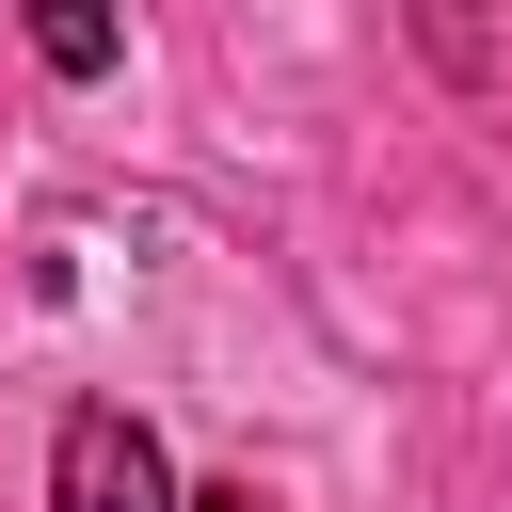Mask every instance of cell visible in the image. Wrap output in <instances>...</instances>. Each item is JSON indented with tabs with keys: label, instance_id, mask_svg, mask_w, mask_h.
Returning <instances> with one entry per match:
<instances>
[{
	"label": "cell",
	"instance_id": "obj_1",
	"mask_svg": "<svg viewBox=\"0 0 512 512\" xmlns=\"http://www.w3.org/2000/svg\"><path fill=\"white\" fill-rule=\"evenodd\" d=\"M48 512H176V464L128 400H80L64 448H48Z\"/></svg>",
	"mask_w": 512,
	"mask_h": 512
},
{
	"label": "cell",
	"instance_id": "obj_2",
	"mask_svg": "<svg viewBox=\"0 0 512 512\" xmlns=\"http://www.w3.org/2000/svg\"><path fill=\"white\" fill-rule=\"evenodd\" d=\"M32 64H64V80H96V64H112V16H80V0H64V16H32Z\"/></svg>",
	"mask_w": 512,
	"mask_h": 512
},
{
	"label": "cell",
	"instance_id": "obj_3",
	"mask_svg": "<svg viewBox=\"0 0 512 512\" xmlns=\"http://www.w3.org/2000/svg\"><path fill=\"white\" fill-rule=\"evenodd\" d=\"M176 512H256V496H176Z\"/></svg>",
	"mask_w": 512,
	"mask_h": 512
}]
</instances>
